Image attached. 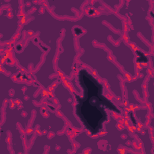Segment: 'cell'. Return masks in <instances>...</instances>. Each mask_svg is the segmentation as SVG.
<instances>
[{
  "instance_id": "6da1fadb",
  "label": "cell",
  "mask_w": 154,
  "mask_h": 154,
  "mask_svg": "<svg viewBox=\"0 0 154 154\" xmlns=\"http://www.w3.org/2000/svg\"><path fill=\"white\" fill-rule=\"evenodd\" d=\"M79 82L83 90L82 99L87 100L81 99L86 102L87 105H76L87 106L86 109L81 112H87L81 120L88 131L95 134L102 129V124L107 120L105 108L112 109L111 106L113 105L102 95V85L85 70L79 72Z\"/></svg>"
}]
</instances>
